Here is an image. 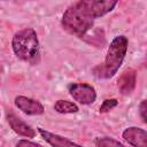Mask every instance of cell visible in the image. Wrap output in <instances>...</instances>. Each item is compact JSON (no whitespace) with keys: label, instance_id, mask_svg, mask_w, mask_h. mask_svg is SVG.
<instances>
[{"label":"cell","instance_id":"8fae6325","mask_svg":"<svg viewBox=\"0 0 147 147\" xmlns=\"http://www.w3.org/2000/svg\"><path fill=\"white\" fill-rule=\"evenodd\" d=\"M54 109L60 114H74L78 111V107L70 101L67 100H59L54 105Z\"/></svg>","mask_w":147,"mask_h":147},{"label":"cell","instance_id":"5b68a950","mask_svg":"<svg viewBox=\"0 0 147 147\" xmlns=\"http://www.w3.org/2000/svg\"><path fill=\"white\" fill-rule=\"evenodd\" d=\"M84 3L91 15L96 18L100 16L106 15L107 13L111 11L114 7L117 5V1L113 0H84Z\"/></svg>","mask_w":147,"mask_h":147},{"label":"cell","instance_id":"52a82bcc","mask_svg":"<svg viewBox=\"0 0 147 147\" xmlns=\"http://www.w3.org/2000/svg\"><path fill=\"white\" fill-rule=\"evenodd\" d=\"M123 138L133 147H147V132L140 127H127L123 131Z\"/></svg>","mask_w":147,"mask_h":147},{"label":"cell","instance_id":"5bb4252c","mask_svg":"<svg viewBox=\"0 0 147 147\" xmlns=\"http://www.w3.org/2000/svg\"><path fill=\"white\" fill-rule=\"evenodd\" d=\"M16 147H42V146L39 144H36V142L29 141V140H20L17 142Z\"/></svg>","mask_w":147,"mask_h":147},{"label":"cell","instance_id":"9c48e42d","mask_svg":"<svg viewBox=\"0 0 147 147\" xmlns=\"http://www.w3.org/2000/svg\"><path fill=\"white\" fill-rule=\"evenodd\" d=\"M7 121L15 133H17L22 137H26V138H33L36 136V131L30 125H28L25 122L20 119L16 115H14L11 113L7 114Z\"/></svg>","mask_w":147,"mask_h":147},{"label":"cell","instance_id":"6da1fadb","mask_svg":"<svg viewBox=\"0 0 147 147\" xmlns=\"http://www.w3.org/2000/svg\"><path fill=\"white\" fill-rule=\"evenodd\" d=\"M94 17L86 8L84 0L70 6L62 17V26L69 33L77 37H84L90 29H92Z\"/></svg>","mask_w":147,"mask_h":147},{"label":"cell","instance_id":"ba28073f","mask_svg":"<svg viewBox=\"0 0 147 147\" xmlns=\"http://www.w3.org/2000/svg\"><path fill=\"white\" fill-rule=\"evenodd\" d=\"M136 82H137V76L136 71L133 69H127L122 72L117 80V87L119 92L124 95L131 94L136 87Z\"/></svg>","mask_w":147,"mask_h":147},{"label":"cell","instance_id":"8992f818","mask_svg":"<svg viewBox=\"0 0 147 147\" xmlns=\"http://www.w3.org/2000/svg\"><path fill=\"white\" fill-rule=\"evenodd\" d=\"M15 106L26 115H41L44 113V106L39 101L23 95L15 98Z\"/></svg>","mask_w":147,"mask_h":147},{"label":"cell","instance_id":"9a60e30c","mask_svg":"<svg viewBox=\"0 0 147 147\" xmlns=\"http://www.w3.org/2000/svg\"><path fill=\"white\" fill-rule=\"evenodd\" d=\"M139 109H140V115H141L142 122L146 123V121H147V119H146V100H142V101H141Z\"/></svg>","mask_w":147,"mask_h":147},{"label":"cell","instance_id":"4fadbf2b","mask_svg":"<svg viewBox=\"0 0 147 147\" xmlns=\"http://www.w3.org/2000/svg\"><path fill=\"white\" fill-rule=\"evenodd\" d=\"M117 100L116 99H107L102 102L101 107H100V113H106V111H109L110 109H113L114 107L117 106Z\"/></svg>","mask_w":147,"mask_h":147},{"label":"cell","instance_id":"277c9868","mask_svg":"<svg viewBox=\"0 0 147 147\" xmlns=\"http://www.w3.org/2000/svg\"><path fill=\"white\" fill-rule=\"evenodd\" d=\"M69 92L71 96L82 105H91L96 99V93L94 87H92L88 84H84V83L71 84L69 86Z\"/></svg>","mask_w":147,"mask_h":147},{"label":"cell","instance_id":"3957f363","mask_svg":"<svg viewBox=\"0 0 147 147\" xmlns=\"http://www.w3.org/2000/svg\"><path fill=\"white\" fill-rule=\"evenodd\" d=\"M127 51V39L124 36H117L108 47L106 59L102 65L94 69V72L100 78H110L119 69Z\"/></svg>","mask_w":147,"mask_h":147},{"label":"cell","instance_id":"7a4b0ae2","mask_svg":"<svg viewBox=\"0 0 147 147\" xmlns=\"http://www.w3.org/2000/svg\"><path fill=\"white\" fill-rule=\"evenodd\" d=\"M13 51L15 55L30 64H37L39 62V41L37 33L31 28H25L16 32L11 41Z\"/></svg>","mask_w":147,"mask_h":147},{"label":"cell","instance_id":"7c38bea8","mask_svg":"<svg viewBox=\"0 0 147 147\" xmlns=\"http://www.w3.org/2000/svg\"><path fill=\"white\" fill-rule=\"evenodd\" d=\"M95 146L96 147H125L123 144H121L119 141L113 139V138H99L95 141Z\"/></svg>","mask_w":147,"mask_h":147},{"label":"cell","instance_id":"30bf717a","mask_svg":"<svg viewBox=\"0 0 147 147\" xmlns=\"http://www.w3.org/2000/svg\"><path fill=\"white\" fill-rule=\"evenodd\" d=\"M38 131L41 134V137L53 147H83V146L77 145V144H75L74 141H71L67 138H63L59 134L52 133V132L46 131L44 129H39Z\"/></svg>","mask_w":147,"mask_h":147}]
</instances>
